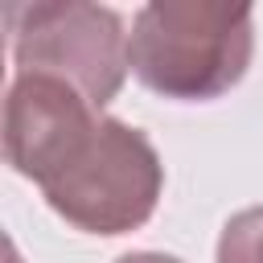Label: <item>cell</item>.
I'll use <instances>...</instances> for the list:
<instances>
[{"label":"cell","instance_id":"6da1fadb","mask_svg":"<svg viewBox=\"0 0 263 263\" xmlns=\"http://www.w3.org/2000/svg\"><path fill=\"white\" fill-rule=\"evenodd\" d=\"M29 181L70 226L86 234H127L156 214L164 164L140 127L90 111L53 144Z\"/></svg>","mask_w":263,"mask_h":263},{"label":"cell","instance_id":"7a4b0ae2","mask_svg":"<svg viewBox=\"0 0 263 263\" xmlns=\"http://www.w3.org/2000/svg\"><path fill=\"white\" fill-rule=\"evenodd\" d=\"M132 74L160 99L210 103L242 82L255 53V12L247 4L156 0L127 33Z\"/></svg>","mask_w":263,"mask_h":263},{"label":"cell","instance_id":"3957f363","mask_svg":"<svg viewBox=\"0 0 263 263\" xmlns=\"http://www.w3.org/2000/svg\"><path fill=\"white\" fill-rule=\"evenodd\" d=\"M4 29L16 74L58 78L74 86L95 111H103L119 95L132 70L123 16L103 4H86V0L8 4Z\"/></svg>","mask_w":263,"mask_h":263},{"label":"cell","instance_id":"277c9868","mask_svg":"<svg viewBox=\"0 0 263 263\" xmlns=\"http://www.w3.org/2000/svg\"><path fill=\"white\" fill-rule=\"evenodd\" d=\"M218 263H263V205L238 210L222 226Z\"/></svg>","mask_w":263,"mask_h":263},{"label":"cell","instance_id":"5b68a950","mask_svg":"<svg viewBox=\"0 0 263 263\" xmlns=\"http://www.w3.org/2000/svg\"><path fill=\"white\" fill-rule=\"evenodd\" d=\"M115 263H181V259L164 255V251H132V255H119Z\"/></svg>","mask_w":263,"mask_h":263}]
</instances>
